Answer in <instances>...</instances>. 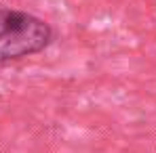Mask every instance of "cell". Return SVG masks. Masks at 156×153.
<instances>
[{"mask_svg": "<svg viewBox=\"0 0 156 153\" xmlns=\"http://www.w3.org/2000/svg\"><path fill=\"white\" fill-rule=\"evenodd\" d=\"M53 42V27L26 11L0 8V65L42 52Z\"/></svg>", "mask_w": 156, "mask_h": 153, "instance_id": "cell-1", "label": "cell"}]
</instances>
